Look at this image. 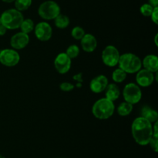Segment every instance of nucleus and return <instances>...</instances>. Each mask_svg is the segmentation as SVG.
<instances>
[{"mask_svg":"<svg viewBox=\"0 0 158 158\" xmlns=\"http://www.w3.org/2000/svg\"><path fill=\"white\" fill-rule=\"evenodd\" d=\"M154 129L151 122L144 118L137 117L131 125V133L135 142L140 146H147L153 136Z\"/></svg>","mask_w":158,"mask_h":158,"instance_id":"1","label":"nucleus"},{"mask_svg":"<svg viewBox=\"0 0 158 158\" xmlns=\"http://www.w3.org/2000/svg\"><path fill=\"white\" fill-rule=\"evenodd\" d=\"M115 111L114 102L106 98H102L94 102L92 107V113L94 117L104 120L110 118Z\"/></svg>","mask_w":158,"mask_h":158,"instance_id":"2","label":"nucleus"},{"mask_svg":"<svg viewBox=\"0 0 158 158\" xmlns=\"http://www.w3.org/2000/svg\"><path fill=\"white\" fill-rule=\"evenodd\" d=\"M118 65L127 74H134L141 69L142 60L133 53H125L120 56Z\"/></svg>","mask_w":158,"mask_h":158,"instance_id":"3","label":"nucleus"},{"mask_svg":"<svg viewBox=\"0 0 158 158\" xmlns=\"http://www.w3.org/2000/svg\"><path fill=\"white\" fill-rule=\"evenodd\" d=\"M1 24L7 29H16L24 20L23 13L15 9H9L4 11L0 16Z\"/></svg>","mask_w":158,"mask_h":158,"instance_id":"4","label":"nucleus"},{"mask_svg":"<svg viewBox=\"0 0 158 158\" xmlns=\"http://www.w3.org/2000/svg\"><path fill=\"white\" fill-rule=\"evenodd\" d=\"M61 12L59 4L52 0H47L40 4L38 9V14L45 20H52Z\"/></svg>","mask_w":158,"mask_h":158,"instance_id":"5","label":"nucleus"},{"mask_svg":"<svg viewBox=\"0 0 158 158\" xmlns=\"http://www.w3.org/2000/svg\"><path fill=\"white\" fill-rule=\"evenodd\" d=\"M123 96L125 102L133 105L138 103L142 98V91L140 87L135 83H128L123 89Z\"/></svg>","mask_w":158,"mask_h":158,"instance_id":"6","label":"nucleus"},{"mask_svg":"<svg viewBox=\"0 0 158 158\" xmlns=\"http://www.w3.org/2000/svg\"><path fill=\"white\" fill-rule=\"evenodd\" d=\"M120 52L114 45H107L102 51V61L107 67H115L118 64Z\"/></svg>","mask_w":158,"mask_h":158,"instance_id":"7","label":"nucleus"},{"mask_svg":"<svg viewBox=\"0 0 158 158\" xmlns=\"http://www.w3.org/2000/svg\"><path fill=\"white\" fill-rule=\"evenodd\" d=\"M20 56L14 49H3L0 51V63L6 67H14L19 64Z\"/></svg>","mask_w":158,"mask_h":158,"instance_id":"8","label":"nucleus"},{"mask_svg":"<svg viewBox=\"0 0 158 158\" xmlns=\"http://www.w3.org/2000/svg\"><path fill=\"white\" fill-rule=\"evenodd\" d=\"M35 36L39 40L43 42L48 41L52 36V28L47 22H40L34 28Z\"/></svg>","mask_w":158,"mask_h":158,"instance_id":"9","label":"nucleus"},{"mask_svg":"<svg viewBox=\"0 0 158 158\" xmlns=\"http://www.w3.org/2000/svg\"><path fill=\"white\" fill-rule=\"evenodd\" d=\"M157 74L156 73V77L154 76V73L151 72L146 69H140L137 72L136 75V81L137 85L143 88H148L152 85L154 80H157Z\"/></svg>","mask_w":158,"mask_h":158,"instance_id":"10","label":"nucleus"},{"mask_svg":"<svg viewBox=\"0 0 158 158\" xmlns=\"http://www.w3.org/2000/svg\"><path fill=\"white\" fill-rule=\"evenodd\" d=\"M72 60L66 55V53H60L56 57L54 66L56 70L60 74H65L70 70Z\"/></svg>","mask_w":158,"mask_h":158,"instance_id":"11","label":"nucleus"},{"mask_svg":"<svg viewBox=\"0 0 158 158\" xmlns=\"http://www.w3.org/2000/svg\"><path fill=\"white\" fill-rule=\"evenodd\" d=\"M29 43V34L19 32L14 34L10 39V45L12 49L15 50L24 49Z\"/></svg>","mask_w":158,"mask_h":158,"instance_id":"12","label":"nucleus"},{"mask_svg":"<svg viewBox=\"0 0 158 158\" xmlns=\"http://www.w3.org/2000/svg\"><path fill=\"white\" fill-rule=\"evenodd\" d=\"M108 84H109V81L107 77L103 74H100L91 80L89 83V88L95 94H99L105 91Z\"/></svg>","mask_w":158,"mask_h":158,"instance_id":"13","label":"nucleus"},{"mask_svg":"<svg viewBox=\"0 0 158 158\" xmlns=\"http://www.w3.org/2000/svg\"><path fill=\"white\" fill-rule=\"evenodd\" d=\"M80 44L83 50L87 53H92L97 49V40L93 34L85 33L80 40Z\"/></svg>","mask_w":158,"mask_h":158,"instance_id":"14","label":"nucleus"},{"mask_svg":"<svg viewBox=\"0 0 158 158\" xmlns=\"http://www.w3.org/2000/svg\"><path fill=\"white\" fill-rule=\"evenodd\" d=\"M142 66L144 69L153 73H157L158 71V57L154 54L147 55L142 60Z\"/></svg>","mask_w":158,"mask_h":158,"instance_id":"15","label":"nucleus"},{"mask_svg":"<svg viewBox=\"0 0 158 158\" xmlns=\"http://www.w3.org/2000/svg\"><path fill=\"white\" fill-rule=\"evenodd\" d=\"M105 96L107 99L114 102L117 100L120 96V90L116 84H108L107 87L105 89Z\"/></svg>","mask_w":158,"mask_h":158,"instance_id":"16","label":"nucleus"},{"mask_svg":"<svg viewBox=\"0 0 158 158\" xmlns=\"http://www.w3.org/2000/svg\"><path fill=\"white\" fill-rule=\"evenodd\" d=\"M141 117L144 118L151 123L157 122L158 113L156 110L149 106H143L141 110Z\"/></svg>","mask_w":158,"mask_h":158,"instance_id":"17","label":"nucleus"},{"mask_svg":"<svg viewBox=\"0 0 158 158\" xmlns=\"http://www.w3.org/2000/svg\"><path fill=\"white\" fill-rule=\"evenodd\" d=\"M133 111V105L131 103H128L127 102H123L118 105L117 108V112L119 116H127L132 112Z\"/></svg>","mask_w":158,"mask_h":158,"instance_id":"18","label":"nucleus"},{"mask_svg":"<svg viewBox=\"0 0 158 158\" xmlns=\"http://www.w3.org/2000/svg\"><path fill=\"white\" fill-rule=\"evenodd\" d=\"M54 23H55V26L59 29H65L68 27L70 20L67 15L60 13L58 16L54 19Z\"/></svg>","mask_w":158,"mask_h":158,"instance_id":"19","label":"nucleus"},{"mask_svg":"<svg viewBox=\"0 0 158 158\" xmlns=\"http://www.w3.org/2000/svg\"><path fill=\"white\" fill-rule=\"evenodd\" d=\"M19 28L21 29V32L29 34L34 30L35 24H34V22L31 19H24L23 23L20 25Z\"/></svg>","mask_w":158,"mask_h":158,"instance_id":"20","label":"nucleus"},{"mask_svg":"<svg viewBox=\"0 0 158 158\" xmlns=\"http://www.w3.org/2000/svg\"><path fill=\"white\" fill-rule=\"evenodd\" d=\"M127 76V74L119 68L113 71L112 79L115 83H121L126 80Z\"/></svg>","mask_w":158,"mask_h":158,"instance_id":"21","label":"nucleus"},{"mask_svg":"<svg viewBox=\"0 0 158 158\" xmlns=\"http://www.w3.org/2000/svg\"><path fill=\"white\" fill-rule=\"evenodd\" d=\"M15 9L20 12H23L31 6L32 0H15Z\"/></svg>","mask_w":158,"mask_h":158,"instance_id":"22","label":"nucleus"},{"mask_svg":"<svg viewBox=\"0 0 158 158\" xmlns=\"http://www.w3.org/2000/svg\"><path fill=\"white\" fill-rule=\"evenodd\" d=\"M65 53L72 60V59L76 58V57H77L79 56V54H80V48H79V46L77 45L72 44L68 46V48L66 49V51Z\"/></svg>","mask_w":158,"mask_h":158,"instance_id":"23","label":"nucleus"},{"mask_svg":"<svg viewBox=\"0 0 158 158\" xmlns=\"http://www.w3.org/2000/svg\"><path fill=\"white\" fill-rule=\"evenodd\" d=\"M85 31L84 29L81 26H75V27L73 28L72 31H71V36H72L73 38H74L75 40H81L83 37V36L85 35Z\"/></svg>","mask_w":158,"mask_h":158,"instance_id":"24","label":"nucleus"},{"mask_svg":"<svg viewBox=\"0 0 158 158\" xmlns=\"http://www.w3.org/2000/svg\"><path fill=\"white\" fill-rule=\"evenodd\" d=\"M155 8V7H154ZM151 5H150L149 3H144V4L142 5L140 8V12L143 16L149 17L151 16V13H152L153 10L154 9Z\"/></svg>","mask_w":158,"mask_h":158,"instance_id":"25","label":"nucleus"},{"mask_svg":"<svg viewBox=\"0 0 158 158\" xmlns=\"http://www.w3.org/2000/svg\"><path fill=\"white\" fill-rule=\"evenodd\" d=\"M75 86L73 85L72 83L68 81H64L62 82L60 85V88L63 91H66V92H69V91H71L72 90L74 89Z\"/></svg>","mask_w":158,"mask_h":158,"instance_id":"26","label":"nucleus"},{"mask_svg":"<svg viewBox=\"0 0 158 158\" xmlns=\"http://www.w3.org/2000/svg\"><path fill=\"white\" fill-rule=\"evenodd\" d=\"M151 20L153 21V23L154 24L157 25L158 24V7H155L153 10L152 13L151 15Z\"/></svg>","mask_w":158,"mask_h":158,"instance_id":"27","label":"nucleus"},{"mask_svg":"<svg viewBox=\"0 0 158 158\" xmlns=\"http://www.w3.org/2000/svg\"><path fill=\"white\" fill-rule=\"evenodd\" d=\"M82 73H79V74H76L73 76V79L77 81V87L79 88H81L82 86V82H83V79H82Z\"/></svg>","mask_w":158,"mask_h":158,"instance_id":"28","label":"nucleus"},{"mask_svg":"<svg viewBox=\"0 0 158 158\" xmlns=\"http://www.w3.org/2000/svg\"><path fill=\"white\" fill-rule=\"evenodd\" d=\"M6 31H7V29H6V27H5L4 26H2V25H0V36H3L6 34Z\"/></svg>","mask_w":158,"mask_h":158,"instance_id":"29","label":"nucleus"},{"mask_svg":"<svg viewBox=\"0 0 158 158\" xmlns=\"http://www.w3.org/2000/svg\"><path fill=\"white\" fill-rule=\"evenodd\" d=\"M150 5L153 6V7H158V0H149Z\"/></svg>","mask_w":158,"mask_h":158,"instance_id":"30","label":"nucleus"},{"mask_svg":"<svg viewBox=\"0 0 158 158\" xmlns=\"http://www.w3.org/2000/svg\"><path fill=\"white\" fill-rule=\"evenodd\" d=\"M2 2H6V3H11V2H15V0H2Z\"/></svg>","mask_w":158,"mask_h":158,"instance_id":"31","label":"nucleus"},{"mask_svg":"<svg viewBox=\"0 0 158 158\" xmlns=\"http://www.w3.org/2000/svg\"><path fill=\"white\" fill-rule=\"evenodd\" d=\"M157 36H158V34L157 33L156 34V36H155V44H156V46H157Z\"/></svg>","mask_w":158,"mask_h":158,"instance_id":"32","label":"nucleus"},{"mask_svg":"<svg viewBox=\"0 0 158 158\" xmlns=\"http://www.w3.org/2000/svg\"><path fill=\"white\" fill-rule=\"evenodd\" d=\"M0 158H5V156H2V154H0Z\"/></svg>","mask_w":158,"mask_h":158,"instance_id":"33","label":"nucleus"},{"mask_svg":"<svg viewBox=\"0 0 158 158\" xmlns=\"http://www.w3.org/2000/svg\"><path fill=\"white\" fill-rule=\"evenodd\" d=\"M0 25H1V20H0Z\"/></svg>","mask_w":158,"mask_h":158,"instance_id":"34","label":"nucleus"}]
</instances>
